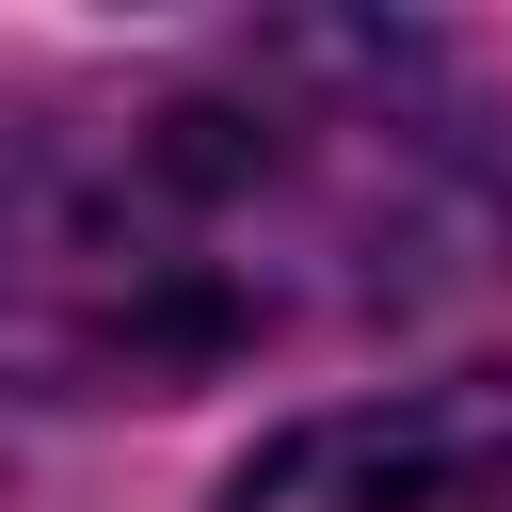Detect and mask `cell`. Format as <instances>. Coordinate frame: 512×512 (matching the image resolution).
I'll return each instance as SVG.
<instances>
[{"label": "cell", "mask_w": 512, "mask_h": 512, "mask_svg": "<svg viewBox=\"0 0 512 512\" xmlns=\"http://www.w3.org/2000/svg\"><path fill=\"white\" fill-rule=\"evenodd\" d=\"M496 240L512 160L448 48L288 16L0 144V384L192 400L240 352L448 304Z\"/></svg>", "instance_id": "cell-1"}, {"label": "cell", "mask_w": 512, "mask_h": 512, "mask_svg": "<svg viewBox=\"0 0 512 512\" xmlns=\"http://www.w3.org/2000/svg\"><path fill=\"white\" fill-rule=\"evenodd\" d=\"M224 512H512V368L304 416L288 448L240 464Z\"/></svg>", "instance_id": "cell-2"}]
</instances>
